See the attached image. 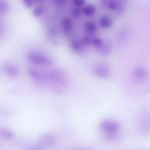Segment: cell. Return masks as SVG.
<instances>
[{
  "instance_id": "1",
  "label": "cell",
  "mask_w": 150,
  "mask_h": 150,
  "mask_svg": "<svg viewBox=\"0 0 150 150\" xmlns=\"http://www.w3.org/2000/svg\"><path fill=\"white\" fill-rule=\"evenodd\" d=\"M26 57L29 63L36 66L49 67L53 63L52 60L48 55L39 51L29 52Z\"/></svg>"
},
{
  "instance_id": "2",
  "label": "cell",
  "mask_w": 150,
  "mask_h": 150,
  "mask_svg": "<svg viewBox=\"0 0 150 150\" xmlns=\"http://www.w3.org/2000/svg\"><path fill=\"white\" fill-rule=\"evenodd\" d=\"M46 73L48 82L60 86H65L68 83V77L66 73L60 69H52Z\"/></svg>"
},
{
  "instance_id": "3",
  "label": "cell",
  "mask_w": 150,
  "mask_h": 150,
  "mask_svg": "<svg viewBox=\"0 0 150 150\" xmlns=\"http://www.w3.org/2000/svg\"><path fill=\"white\" fill-rule=\"evenodd\" d=\"M99 128L104 134L115 133L119 132L121 125L118 122L114 120L105 118L100 122Z\"/></svg>"
},
{
  "instance_id": "4",
  "label": "cell",
  "mask_w": 150,
  "mask_h": 150,
  "mask_svg": "<svg viewBox=\"0 0 150 150\" xmlns=\"http://www.w3.org/2000/svg\"><path fill=\"white\" fill-rule=\"evenodd\" d=\"M92 71L96 77L102 79L108 78L111 74L110 66L104 62H100L94 64L93 67Z\"/></svg>"
},
{
  "instance_id": "5",
  "label": "cell",
  "mask_w": 150,
  "mask_h": 150,
  "mask_svg": "<svg viewBox=\"0 0 150 150\" xmlns=\"http://www.w3.org/2000/svg\"><path fill=\"white\" fill-rule=\"evenodd\" d=\"M132 80L138 84H145L148 78V74L146 70L141 66L135 67L131 73Z\"/></svg>"
},
{
  "instance_id": "6",
  "label": "cell",
  "mask_w": 150,
  "mask_h": 150,
  "mask_svg": "<svg viewBox=\"0 0 150 150\" xmlns=\"http://www.w3.org/2000/svg\"><path fill=\"white\" fill-rule=\"evenodd\" d=\"M26 72L28 76L36 83L41 84L48 83L46 73H43L39 70L32 67L27 68Z\"/></svg>"
},
{
  "instance_id": "7",
  "label": "cell",
  "mask_w": 150,
  "mask_h": 150,
  "mask_svg": "<svg viewBox=\"0 0 150 150\" xmlns=\"http://www.w3.org/2000/svg\"><path fill=\"white\" fill-rule=\"evenodd\" d=\"M2 69L3 72L11 79H16L20 74L19 67L13 63H4L2 66Z\"/></svg>"
},
{
  "instance_id": "8",
  "label": "cell",
  "mask_w": 150,
  "mask_h": 150,
  "mask_svg": "<svg viewBox=\"0 0 150 150\" xmlns=\"http://www.w3.org/2000/svg\"><path fill=\"white\" fill-rule=\"evenodd\" d=\"M39 142L44 146H52L56 142V137L52 134L45 133L42 134L39 138Z\"/></svg>"
},
{
  "instance_id": "9",
  "label": "cell",
  "mask_w": 150,
  "mask_h": 150,
  "mask_svg": "<svg viewBox=\"0 0 150 150\" xmlns=\"http://www.w3.org/2000/svg\"><path fill=\"white\" fill-rule=\"evenodd\" d=\"M70 46L71 49L77 53H82L85 50V45L82 40L77 39H73L70 42Z\"/></svg>"
},
{
  "instance_id": "10",
  "label": "cell",
  "mask_w": 150,
  "mask_h": 150,
  "mask_svg": "<svg viewBox=\"0 0 150 150\" xmlns=\"http://www.w3.org/2000/svg\"><path fill=\"white\" fill-rule=\"evenodd\" d=\"M62 27L63 33L66 35H70L73 32V23L69 18H64L62 21Z\"/></svg>"
},
{
  "instance_id": "11",
  "label": "cell",
  "mask_w": 150,
  "mask_h": 150,
  "mask_svg": "<svg viewBox=\"0 0 150 150\" xmlns=\"http://www.w3.org/2000/svg\"><path fill=\"white\" fill-rule=\"evenodd\" d=\"M0 137L4 140H11L13 138L14 134L9 128L6 127H1L0 129Z\"/></svg>"
},
{
  "instance_id": "12",
  "label": "cell",
  "mask_w": 150,
  "mask_h": 150,
  "mask_svg": "<svg viewBox=\"0 0 150 150\" xmlns=\"http://www.w3.org/2000/svg\"><path fill=\"white\" fill-rule=\"evenodd\" d=\"M100 25L103 29H108L112 25V20L107 15L102 16L100 19Z\"/></svg>"
},
{
  "instance_id": "13",
  "label": "cell",
  "mask_w": 150,
  "mask_h": 150,
  "mask_svg": "<svg viewBox=\"0 0 150 150\" xmlns=\"http://www.w3.org/2000/svg\"><path fill=\"white\" fill-rule=\"evenodd\" d=\"M84 29L87 34L94 35L97 31V25L92 21H88L84 24Z\"/></svg>"
},
{
  "instance_id": "14",
  "label": "cell",
  "mask_w": 150,
  "mask_h": 150,
  "mask_svg": "<svg viewBox=\"0 0 150 150\" xmlns=\"http://www.w3.org/2000/svg\"><path fill=\"white\" fill-rule=\"evenodd\" d=\"M97 53L102 56H108L111 52V46L107 43H104L100 47L96 49Z\"/></svg>"
},
{
  "instance_id": "15",
  "label": "cell",
  "mask_w": 150,
  "mask_h": 150,
  "mask_svg": "<svg viewBox=\"0 0 150 150\" xmlns=\"http://www.w3.org/2000/svg\"><path fill=\"white\" fill-rule=\"evenodd\" d=\"M96 12V7L94 5L90 4L84 6L82 9V13L86 16H92Z\"/></svg>"
},
{
  "instance_id": "16",
  "label": "cell",
  "mask_w": 150,
  "mask_h": 150,
  "mask_svg": "<svg viewBox=\"0 0 150 150\" xmlns=\"http://www.w3.org/2000/svg\"><path fill=\"white\" fill-rule=\"evenodd\" d=\"M104 43V42H103V40L101 38H98V37L95 36H93L91 45L93 46L96 48V49L100 47L101 45H103Z\"/></svg>"
},
{
  "instance_id": "17",
  "label": "cell",
  "mask_w": 150,
  "mask_h": 150,
  "mask_svg": "<svg viewBox=\"0 0 150 150\" xmlns=\"http://www.w3.org/2000/svg\"><path fill=\"white\" fill-rule=\"evenodd\" d=\"M8 9V4L5 0H0V12L5 13Z\"/></svg>"
},
{
  "instance_id": "18",
  "label": "cell",
  "mask_w": 150,
  "mask_h": 150,
  "mask_svg": "<svg viewBox=\"0 0 150 150\" xmlns=\"http://www.w3.org/2000/svg\"><path fill=\"white\" fill-rule=\"evenodd\" d=\"M107 7L112 10V11H117L118 9V5L117 3V2H115L114 0H110L108 2L107 5Z\"/></svg>"
},
{
  "instance_id": "19",
  "label": "cell",
  "mask_w": 150,
  "mask_h": 150,
  "mask_svg": "<svg viewBox=\"0 0 150 150\" xmlns=\"http://www.w3.org/2000/svg\"><path fill=\"white\" fill-rule=\"evenodd\" d=\"M33 13L34 15L36 17H39L40 16H41L43 13V9L42 8L39 7V6H37L36 7L33 11Z\"/></svg>"
},
{
  "instance_id": "20",
  "label": "cell",
  "mask_w": 150,
  "mask_h": 150,
  "mask_svg": "<svg viewBox=\"0 0 150 150\" xmlns=\"http://www.w3.org/2000/svg\"><path fill=\"white\" fill-rule=\"evenodd\" d=\"M81 13V12L78 7L74 8L72 11V15L75 18H79V17H80Z\"/></svg>"
},
{
  "instance_id": "21",
  "label": "cell",
  "mask_w": 150,
  "mask_h": 150,
  "mask_svg": "<svg viewBox=\"0 0 150 150\" xmlns=\"http://www.w3.org/2000/svg\"><path fill=\"white\" fill-rule=\"evenodd\" d=\"M86 2V0H73V3L74 5L76 7L80 8L82 7Z\"/></svg>"
},
{
  "instance_id": "22",
  "label": "cell",
  "mask_w": 150,
  "mask_h": 150,
  "mask_svg": "<svg viewBox=\"0 0 150 150\" xmlns=\"http://www.w3.org/2000/svg\"><path fill=\"white\" fill-rule=\"evenodd\" d=\"M23 2L25 6L27 8H31L33 5V0H23Z\"/></svg>"
}]
</instances>
